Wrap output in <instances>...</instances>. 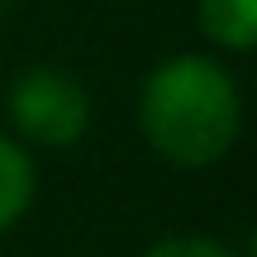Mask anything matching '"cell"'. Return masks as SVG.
<instances>
[{"label":"cell","instance_id":"7a4b0ae2","mask_svg":"<svg viewBox=\"0 0 257 257\" xmlns=\"http://www.w3.org/2000/svg\"><path fill=\"white\" fill-rule=\"evenodd\" d=\"M5 105H10L15 128L29 143H43V148L81 143L86 124H91V95H86V86L67 67H53V62L24 67L10 81Z\"/></svg>","mask_w":257,"mask_h":257},{"label":"cell","instance_id":"3957f363","mask_svg":"<svg viewBox=\"0 0 257 257\" xmlns=\"http://www.w3.org/2000/svg\"><path fill=\"white\" fill-rule=\"evenodd\" d=\"M200 29L219 48L248 53L257 43V0H200Z\"/></svg>","mask_w":257,"mask_h":257},{"label":"cell","instance_id":"6da1fadb","mask_svg":"<svg viewBox=\"0 0 257 257\" xmlns=\"http://www.w3.org/2000/svg\"><path fill=\"white\" fill-rule=\"evenodd\" d=\"M138 124L167 162L210 167L238 138V124H243L238 86L219 62H210L200 53L167 57L143 81Z\"/></svg>","mask_w":257,"mask_h":257},{"label":"cell","instance_id":"277c9868","mask_svg":"<svg viewBox=\"0 0 257 257\" xmlns=\"http://www.w3.org/2000/svg\"><path fill=\"white\" fill-rule=\"evenodd\" d=\"M34 200V162L19 143L0 138V233L19 219Z\"/></svg>","mask_w":257,"mask_h":257},{"label":"cell","instance_id":"5b68a950","mask_svg":"<svg viewBox=\"0 0 257 257\" xmlns=\"http://www.w3.org/2000/svg\"><path fill=\"white\" fill-rule=\"evenodd\" d=\"M143 257H238V252H233V248H224L219 238L186 233V238H162L157 248H148Z\"/></svg>","mask_w":257,"mask_h":257}]
</instances>
